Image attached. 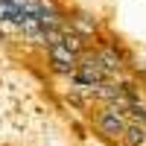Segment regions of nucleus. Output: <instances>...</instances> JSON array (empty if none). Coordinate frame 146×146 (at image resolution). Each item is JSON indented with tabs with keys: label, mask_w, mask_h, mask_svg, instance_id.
I'll use <instances>...</instances> for the list:
<instances>
[{
	"label": "nucleus",
	"mask_w": 146,
	"mask_h": 146,
	"mask_svg": "<svg viewBox=\"0 0 146 146\" xmlns=\"http://www.w3.org/2000/svg\"><path fill=\"white\" fill-rule=\"evenodd\" d=\"M79 58L73 50H67L64 44H53V47H47V62H50V70L58 73V76H73L79 67Z\"/></svg>",
	"instance_id": "2"
},
{
	"label": "nucleus",
	"mask_w": 146,
	"mask_h": 146,
	"mask_svg": "<svg viewBox=\"0 0 146 146\" xmlns=\"http://www.w3.org/2000/svg\"><path fill=\"white\" fill-rule=\"evenodd\" d=\"M129 126V114L117 105H100L94 114V129L102 140H120Z\"/></svg>",
	"instance_id": "1"
},
{
	"label": "nucleus",
	"mask_w": 146,
	"mask_h": 146,
	"mask_svg": "<svg viewBox=\"0 0 146 146\" xmlns=\"http://www.w3.org/2000/svg\"><path fill=\"white\" fill-rule=\"evenodd\" d=\"M70 29L88 41V38H94V35L100 32V21H96L91 12H76V15L70 18Z\"/></svg>",
	"instance_id": "4"
},
{
	"label": "nucleus",
	"mask_w": 146,
	"mask_h": 146,
	"mask_svg": "<svg viewBox=\"0 0 146 146\" xmlns=\"http://www.w3.org/2000/svg\"><path fill=\"white\" fill-rule=\"evenodd\" d=\"M94 56L100 58V64L105 67V73H108L111 79H117L120 73H123V67H126V56H123V50H120L117 44H102V47H96Z\"/></svg>",
	"instance_id": "3"
},
{
	"label": "nucleus",
	"mask_w": 146,
	"mask_h": 146,
	"mask_svg": "<svg viewBox=\"0 0 146 146\" xmlns=\"http://www.w3.org/2000/svg\"><path fill=\"white\" fill-rule=\"evenodd\" d=\"M120 146H146V126H143V123H135V120H129L123 137H120Z\"/></svg>",
	"instance_id": "5"
}]
</instances>
